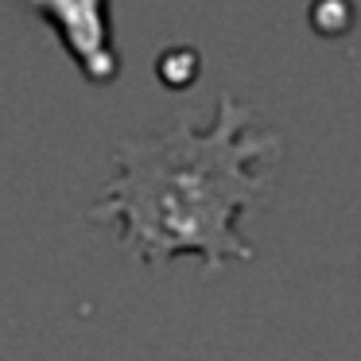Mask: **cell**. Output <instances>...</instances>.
<instances>
[{"mask_svg": "<svg viewBox=\"0 0 361 361\" xmlns=\"http://www.w3.org/2000/svg\"><path fill=\"white\" fill-rule=\"evenodd\" d=\"M249 109L221 94V113L210 133H195L187 113L156 136H133L117 148L121 175L105 187L90 218H125V241L144 260L195 249L218 264L226 252L249 257L233 237V214L264 187L252 164L280 152L272 136L245 133Z\"/></svg>", "mask_w": 361, "mask_h": 361, "instance_id": "1", "label": "cell"}, {"mask_svg": "<svg viewBox=\"0 0 361 361\" xmlns=\"http://www.w3.org/2000/svg\"><path fill=\"white\" fill-rule=\"evenodd\" d=\"M35 8L55 16L63 24V35L71 51L82 59L94 78L113 74V51H109V20H105V0H35Z\"/></svg>", "mask_w": 361, "mask_h": 361, "instance_id": "2", "label": "cell"}]
</instances>
